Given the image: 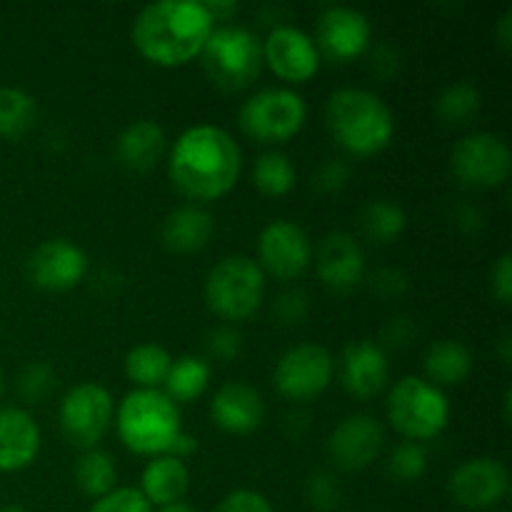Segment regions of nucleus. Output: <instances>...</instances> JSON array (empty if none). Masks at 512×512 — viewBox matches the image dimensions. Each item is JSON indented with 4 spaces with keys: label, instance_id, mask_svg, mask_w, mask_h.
<instances>
[{
    "label": "nucleus",
    "instance_id": "nucleus-45",
    "mask_svg": "<svg viewBox=\"0 0 512 512\" xmlns=\"http://www.w3.org/2000/svg\"><path fill=\"white\" fill-rule=\"evenodd\" d=\"M203 5L213 20H228L240 10L238 3H223V0H205Z\"/></svg>",
    "mask_w": 512,
    "mask_h": 512
},
{
    "label": "nucleus",
    "instance_id": "nucleus-36",
    "mask_svg": "<svg viewBox=\"0 0 512 512\" xmlns=\"http://www.w3.org/2000/svg\"><path fill=\"white\" fill-rule=\"evenodd\" d=\"M243 350V338L235 328L230 325H220L205 335V353L208 358L218 360V363H233Z\"/></svg>",
    "mask_w": 512,
    "mask_h": 512
},
{
    "label": "nucleus",
    "instance_id": "nucleus-9",
    "mask_svg": "<svg viewBox=\"0 0 512 512\" xmlns=\"http://www.w3.org/2000/svg\"><path fill=\"white\" fill-rule=\"evenodd\" d=\"M450 168L455 178L468 188H498L510 178V145L495 133H470L455 143L450 153Z\"/></svg>",
    "mask_w": 512,
    "mask_h": 512
},
{
    "label": "nucleus",
    "instance_id": "nucleus-7",
    "mask_svg": "<svg viewBox=\"0 0 512 512\" xmlns=\"http://www.w3.org/2000/svg\"><path fill=\"white\" fill-rule=\"evenodd\" d=\"M265 295V273L248 255L223 258L205 278V303L218 318H250L260 308Z\"/></svg>",
    "mask_w": 512,
    "mask_h": 512
},
{
    "label": "nucleus",
    "instance_id": "nucleus-16",
    "mask_svg": "<svg viewBox=\"0 0 512 512\" xmlns=\"http://www.w3.org/2000/svg\"><path fill=\"white\" fill-rule=\"evenodd\" d=\"M370 20L350 5H330L318 18V50L338 63L360 58L370 48Z\"/></svg>",
    "mask_w": 512,
    "mask_h": 512
},
{
    "label": "nucleus",
    "instance_id": "nucleus-50",
    "mask_svg": "<svg viewBox=\"0 0 512 512\" xmlns=\"http://www.w3.org/2000/svg\"><path fill=\"white\" fill-rule=\"evenodd\" d=\"M512 390L508 388L505 390V395H503V418H505V423H510V418H512Z\"/></svg>",
    "mask_w": 512,
    "mask_h": 512
},
{
    "label": "nucleus",
    "instance_id": "nucleus-33",
    "mask_svg": "<svg viewBox=\"0 0 512 512\" xmlns=\"http://www.w3.org/2000/svg\"><path fill=\"white\" fill-rule=\"evenodd\" d=\"M425 470H428V453L423 445L413 443V440H403L400 445H395L388 460V473L398 483H415L423 478Z\"/></svg>",
    "mask_w": 512,
    "mask_h": 512
},
{
    "label": "nucleus",
    "instance_id": "nucleus-41",
    "mask_svg": "<svg viewBox=\"0 0 512 512\" xmlns=\"http://www.w3.org/2000/svg\"><path fill=\"white\" fill-rule=\"evenodd\" d=\"M370 290L383 300L398 298V295H403L408 290V275L403 270L383 268L378 273H373V278H370Z\"/></svg>",
    "mask_w": 512,
    "mask_h": 512
},
{
    "label": "nucleus",
    "instance_id": "nucleus-17",
    "mask_svg": "<svg viewBox=\"0 0 512 512\" xmlns=\"http://www.w3.org/2000/svg\"><path fill=\"white\" fill-rule=\"evenodd\" d=\"M383 425L373 415H350L340 420L328 438V453L340 470H363L383 450Z\"/></svg>",
    "mask_w": 512,
    "mask_h": 512
},
{
    "label": "nucleus",
    "instance_id": "nucleus-28",
    "mask_svg": "<svg viewBox=\"0 0 512 512\" xmlns=\"http://www.w3.org/2000/svg\"><path fill=\"white\" fill-rule=\"evenodd\" d=\"M480 108H483V95L475 88L470 80H455V83L445 85L443 93L435 100V113L445 125L453 128H463L478 118Z\"/></svg>",
    "mask_w": 512,
    "mask_h": 512
},
{
    "label": "nucleus",
    "instance_id": "nucleus-31",
    "mask_svg": "<svg viewBox=\"0 0 512 512\" xmlns=\"http://www.w3.org/2000/svg\"><path fill=\"white\" fill-rule=\"evenodd\" d=\"M360 225H363V233L368 235L373 243L388 245L403 235L405 225H408V215L400 208L398 203H390V200H373L363 208L360 213Z\"/></svg>",
    "mask_w": 512,
    "mask_h": 512
},
{
    "label": "nucleus",
    "instance_id": "nucleus-48",
    "mask_svg": "<svg viewBox=\"0 0 512 512\" xmlns=\"http://www.w3.org/2000/svg\"><path fill=\"white\" fill-rule=\"evenodd\" d=\"M498 348H500V355H503L505 363H510V360H512V333H510V330H503Z\"/></svg>",
    "mask_w": 512,
    "mask_h": 512
},
{
    "label": "nucleus",
    "instance_id": "nucleus-38",
    "mask_svg": "<svg viewBox=\"0 0 512 512\" xmlns=\"http://www.w3.org/2000/svg\"><path fill=\"white\" fill-rule=\"evenodd\" d=\"M275 315H278L280 323L285 325L305 323L310 315V298L298 288L285 290V293H280L278 300H275Z\"/></svg>",
    "mask_w": 512,
    "mask_h": 512
},
{
    "label": "nucleus",
    "instance_id": "nucleus-27",
    "mask_svg": "<svg viewBox=\"0 0 512 512\" xmlns=\"http://www.w3.org/2000/svg\"><path fill=\"white\" fill-rule=\"evenodd\" d=\"M170 365H173V358L158 343L135 345L125 355V375L138 390H158L168 378Z\"/></svg>",
    "mask_w": 512,
    "mask_h": 512
},
{
    "label": "nucleus",
    "instance_id": "nucleus-51",
    "mask_svg": "<svg viewBox=\"0 0 512 512\" xmlns=\"http://www.w3.org/2000/svg\"><path fill=\"white\" fill-rule=\"evenodd\" d=\"M0 512H25V510L18 508V505H8V508H0Z\"/></svg>",
    "mask_w": 512,
    "mask_h": 512
},
{
    "label": "nucleus",
    "instance_id": "nucleus-42",
    "mask_svg": "<svg viewBox=\"0 0 512 512\" xmlns=\"http://www.w3.org/2000/svg\"><path fill=\"white\" fill-rule=\"evenodd\" d=\"M490 288H493L495 300H500L503 305H510L512 300V255L503 253L493 265V273H490Z\"/></svg>",
    "mask_w": 512,
    "mask_h": 512
},
{
    "label": "nucleus",
    "instance_id": "nucleus-34",
    "mask_svg": "<svg viewBox=\"0 0 512 512\" xmlns=\"http://www.w3.org/2000/svg\"><path fill=\"white\" fill-rule=\"evenodd\" d=\"M55 390V370L48 363H30L25 365L23 373L18 375V393L28 403H43Z\"/></svg>",
    "mask_w": 512,
    "mask_h": 512
},
{
    "label": "nucleus",
    "instance_id": "nucleus-3",
    "mask_svg": "<svg viewBox=\"0 0 512 512\" xmlns=\"http://www.w3.org/2000/svg\"><path fill=\"white\" fill-rule=\"evenodd\" d=\"M325 125L348 153L375 155L393 140L395 120L385 100L363 88H340L325 103Z\"/></svg>",
    "mask_w": 512,
    "mask_h": 512
},
{
    "label": "nucleus",
    "instance_id": "nucleus-5",
    "mask_svg": "<svg viewBox=\"0 0 512 512\" xmlns=\"http://www.w3.org/2000/svg\"><path fill=\"white\" fill-rule=\"evenodd\" d=\"M198 58L210 83L233 93L248 88L260 75L263 40L240 25H223L213 28Z\"/></svg>",
    "mask_w": 512,
    "mask_h": 512
},
{
    "label": "nucleus",
    "instance_id": "nucleus-23",
    "mask_svg": "<svg viewBox=\"0 0 512 512\" xmlns=\"http://www.w3.org/2000/svg\"><path fill=\"white\" fill-rule=\"evenodd\" d=\"M120 163L135 173L155 168L165 153V133L155 120H135L118 138Z\"/></svg>",
    "mask_w": 512,
    "mask_h": 512
},
{
    "label": "nucleus",
    "instance_id": "nucleus-19",
    "mask_svg": "<svg viewBox=\"0 0 512 512\" xmlns=\"http://www.w3.org/2000/svg\"><path fill=\"white\" fill-rule=\"evenodd\" d=\"M315 270L325 288L348 293L365 278V255L358 240L348 233L325 235L315 253Z\"/></svg>",
    "mask_w": 512,
    "mask_h": 512
},
{
    "label": "nucleus",
    "instance_id": "nucleus-18",
    "mask_svg": "<svg viewBox=\"0 0 512 512\" xmlns=\"http://www.w3.org/2000/svg\"><path fill=\"white\" fill-rule=\"evenodd\" d=\"M390 363L385 350L373 340H355L340 355V385L355 400H370L388 385Z\"/></svg>",
    "mask_w": 512,
    "mask_h": 512
},
{
    "label": "nucleus",
    "instance_id": "nucleus-52",
    "mask_svg": "<svg viewBox=\"0 0 512 512\" xmlns=\"http://www.w3.org/2000/svg\"><path fill=\"white\" fill-rule=\"evenodd\" d=\"M3 390H5L3 388V378H0V398H3Z\"/></svg>",
    "mask_w": 512,
    "mask_h": 512
},
{
    "label": "nucleus",
    "instance_id": "nucleus-13",
    "mask_svg": "<svg viewBox=\"0 0 512 512\" xmlns=\"http://www.w3.org/2000/svg\"><path fill=\"white\" fill-rule=\"evenodd\" d=\"M448 493L460 508L490 510L510 493V473L500 460L473 458L460 463L448 480Z\"/></svg>",
    "mask_w": 512,
    "mask_h": 512
},
{
    "label": "nucleus",
    "instance_id": "nucleus-10",
    "mask_svg": "<svg viewBox=\"0 0 512 512\" xmlns=\"http://www.w3.org/2000/svg\"><path fill=\"white\" fill-rule=\"evenodd\" d=\"M113 398L98 383H80L60 403V428L73 445L93 450L113 425Z\"/></svg>",
    "mask_w": 512,
    "mask_h": 512
},
{
    "label": "nucleus",
    "instance_id": "nucleus-40",
    "mask_svg": "<svg viewBox=\"0 0 512 512\" xmlns=\"http://www.w3.org/2000/svg\"><path fill=\"white\" fill-rule=\"evenodd\" d=\"M215 512H275L268 498L255 490H235V493L225 495Z\"/></svg>",
    "mask_w": 512,
    "mask_h": 512
},
{
    "label": "nucleus",
    "instance_id": "nucleus-43",
    "mask_svg": "<svg viewBox=\"0 0 512 512\" xmlns=\"http://www.w3.org/2000/svg\"><path fill=\"white\" fill-rule=\"evenodd\" d=\"M415 338V325L408 318L390 320L383 328V343L388 348H405Z\"/></svg>",
    "mask_w": 512,
    "mask_h": 512
},
{
    "label": "nucleus",
    "instance_id": "nucleus-44",
    "mask_svg": "<svg viewBox=\"0 0 512 512\" xmlns=\"http://www.w3.org/2000/svg\"><path fill=\"white\" fill-rule=\"evenodd\" d=\"M195 450H198V440H195V435L180 433L178 438L173 440V445H170V450L165 455H170V458L183 460V458H190V455H193Z\"/></svg>",
    "mask_w": 512,
    "mask_h": 512
},
{
    "label": "nucleus",
    "instance_id": "nucleus-30",
    "mask_svg": "<svg viewBox=\"0 0 512 512\" xmlns=\"http://www.w3.org/2000/svg\"><path fill=\"white\" fill-rule=\"evenodd\" d=\"M38 118L33 95L20 88H0V138L18 140L28 133Z\"/></svg>",
    "mask_w": 512,
    "mask_h": 512
},
{
    "label": "nucleus",
    "instance_id": "nucleus-29",
    "mask_svg": "<svg viewBox=\"0 0 512 512\" xmlns=\"http://www.w3.org/2000/svg\"><path fill=\"white\" fill-rule=\"evenodd\" d=\"M75 483H78L80 493L88 495V498L100 500L103 495L113 493L115 480H118V468H115V460L110 458L105 450H85L83 455L75 463Z\"/></svg>",
    "mask_w": 512,
    "mask_h": 512
},
{
    "label": "nucleus",
    "instance_id": "nucleus-14",
    "mask_svg": "<svg viewBox=\"0 0 512 512\" xmlns=\"http://www.w3.org/2000/svg\"><path fill=\"white\" fill-rule=\"evenodd\" d=\"M263 63L285 83H308L320 70V50L305 30L278 25L263 40Z\"/></svg>",
    "mask_w": 512,
    "mask_h": 512
},
{
    "label": "nucleus",
    "instance_id": "nucleus-20",
    "mask_svg": "<svg viewBox=\"0 0 512 512\" xmlns=\"http://www.w3.org/2000/svg\"><path fill=\"white\" fill-rule=\"evenodd\" d=\"M210 418L230 435H248L263 425L265 403L255 388L245 383H225L210 403Z\"/></svg>",
    "mask_w": 512,
    "mask_h": 512
},
{
    "label": "nucleus",
    "instance_id": "nucleus-35",
    "mask_svg": "<svg viewBox=\"0 0 512 512\" xmlns=\"http://www.w3.org/2000/svg\"><path fill=\"white\" fill-rule=\"evenodd\" d=\"M340 495H343V490H340L338 478L333 473H325V470L313 473L308 478V483H305V498L320 512H330L338 508Z\"/></svg>",
    "mask_w": 512,
    "mask_h": 512
},
{
    "label": "nucleus",
    "instance_id": "nucleus-25",
    "mask_svg": "<svg viewBox=\"0 0 512 512\" xmlns=\"http://www.w3.org/2000/svg\"><path fill=\"white\" fill-rule=\"evenodd\" d=\"M423 368L428 375V383H433L435 388L460 385L473 373V353L460 340H438L425 350Z\"/></svg>",
    "mask_w": 512,
    "mask_h": 512
},
{
    "label": "nucleus",
    "instance_id": "nucleus-47",
    "mask_svg": "<svg viewBox=\"0 0 512 512\" xmlns=\"http://www.w3.org/2000/svg\"><path fill=\"white\" fill-rule=\"evenodd\" d=\"M498 40L505 50L512 48V10L508 8L498 20Z\"/></svg>",
    "mask_w": 512,
    "mask_h": 512
},
{
    "label": "nucleus",
    "instance_id": "nucleus-37",
    "mask_svg": "<svg viewBox=\"0 0 512 512\" xmlns=\"http://www.w3.org/2000/svg\"><path fill=\"white\" fill-rule=\"evenodd\" d=\"M88 512H153L138 488H115L113 493L93 500Z\"/></svg>",
    "mask_w": 512,
    "mask_h": 512
},
{
    "label": "nucleus",
    "instance_id": "nucleus-39",
    "mask_svg": "<svg viewBox=\"0 0 512 512\" xmlns=\"http://www.w3.org/2000/svg\"><path fill=\"white\" fill-rule=\"evenodd\" d=\"M350 180V165L343 158H330L325 163H320V168L315 170L313 185L320 193H338L348 185Z\"/></svg>",
    "mask_w": 512,
    "mask_h": 512
},
{
    "label": "nucleus",
    "instance_id": "nucleus-15",
    "mask_svg": "<svg viewBox=\"0 0 512 512\" xmlns=\"http://www.w3.org/2000/svg\"><path fill=\"white\" fill-rule=\"evenodd\" d=\"M85 273H88V255L73 240H45L28 258L30 283L50 293L75 288L85 278Z\"/></svg>",
    "mask_w": 512,
    "mask_h": 512
},
{
    "label": "nucleus",
    "instance_id": "nucleus-6",
    "mask_svg": "<svg viewBox=\"0 0 512 512\" xmlns=\"http://www.w3.org/2000/svg\"><path fill=\"white\" fill-rule=\"evenodd\" d=\"M388 420L405 440L423 443L448 428L450 403L440 388L425 378H400L388 395Z\"/></svg>",
    "mask_w": 512,
    "mask_h": 512
},
{
    "label": "nucleus",
    "instance_id": "nucleus-32",
    "mask_svg": "<svg viewBox=\"0 0 512 512\" xmlns=\"http://www.w3.org/2000/svg\"><path fill=\"white\" fill-rule=\"evenodd\" d=\"M253 180L260 193L270 195V198H283L295 188V168L288 155L270 150L255 160Z\"/></svg>",
    "mask_w": 512,
    "mask_h": 512
},
{
    "label": "nucleus",
    "instance_id": "nucleus-46",
    "mask_svg": "<svg viewBox=\"0 0 512 512\" xmlns=\"http://www.w3.org/2000/svg\"><path fill=\"white\" fill-rule=\"evenodd\" d=\"M455 218H458L460 228H465V230H468V233H470V230H473V233H475V230H478L480 225H483V215L478 213V208H470V205L460 208Z\"/></svg>",
    "mask_w": 512,
    "mask_h": 512
},
{
    "label": "nucleus",
    "instance_id": "nucleus-22",
    "mask_svg": "<svg viewBox=\"0 0 512 512\" xmlns=\"http://www.w3.org/2000/svg\"><path fill=\"white\" fill-rule=\"evenodd\" d=\"M190 488V473L183 460L170 458V455H158L150 460L140 475V493L148 500L150 508H165L183 500Z\"/></svg>",
    "mask_w": 512,
    "mask_h": 512
},
{
    "label": "nucleus",
    "instance_id": "nucleus-8",
    "mask_svg": "<svg viewBox=\"0 0 512 512\" xmlns=\"http://www.w3.org/2000/svg\"><path fill=\"white\" fill-rule=\"evenodd\" d=\"M240 128L260 143H285L295 138L308 118L305 100L290 88H265L240 108Z\"/></svg>",
    "mask_w": 512,
    "mask_h": 512
},
{
    "label": "nucleus",
    "instance_id": "nucleus-4",
    "mask_svg": "<svg viewBox=\"0 0 512 512\" xmlns=\"http://www.w3.org/2000/svg\"><path fill=\"white\" fill-rule=\"evenodd\" d=\"M120 443L135 455L158 458L183 433L180 408L163 390H130L115 413Z\"/></svg>",
    "mask_w": 512,
    "mask_h": 512
},
{
    "label": "nucleus",
    "instance_id": "nucleus-11",
    "mask_svg": "<svg viewBox=\"0 0 512 512\" xmlns=\"http://www.w3.org/2000/svg\"><path fill=\"white\" fill-rule=\"evenodd\" d=\"M275 388L293 403L318 398L333 380V358L318 343H300L285 350L275 365Z\"/></svg>",
    "mask_w": 512,
    "mask_h": 512
},
{
    "label": "nucleus",
    "instance_id": "nucleus-24",
    "mask_svg": "<svg viewBox=\"0 0 512 512\" xmlns=\"http://www.w3.org/2000/svg\"><path fill=\"white\" fill-rule=\"evenodd\" d=\"M215 223L208 210L198 205H183L175 208L163 223V243L173 253H198L208 245Z\"/></svg>",
    "mask_w": 512,
    "mask_h": 512
},
{
    "label": "nucleus",
    "instance_id": "nucleus-12",
    "mask_svg": "<svg viewBox=\"0 0 512 512\" xmlns=\"http://www.w3.org/2000/svg\"><path fill=\"white\" fill-rule=\"evenodd\" d=\"M260 270L278 280H293L308 270L313 245L308 233L293 220H273L258 238Z\"/></svg>",
    "mask_w": 512,
    "mask_h": 512
},
{
    "label": "nucleus",
    "instance_id": "nucleus-1",
    "mask_svg": "<svg viewBox=\"0 0 512 512\" xmlns=\"http://www.w3.org/2000/svg\"><path fill=\"white\" fill-rule=\"evenodd\" d=\"M243 168L240 148L228 130L200 123L183 130L168 158L175 188L193 200H218L235 188Z\"/></svg>",
    "mask_w": 512,
    "mask_h": 512
},
{
    "label": "nucleus",
    "instance_id": "nucleus-2",
    "mask_svg": "<svg viewBox=\"0 0 512 512\" xmlns=\"http://www.w3.org/2000/svg\"><path fill=\"white\" fill-rule=\"evenodd\" d=\"M213 28L203 0H158L133 20V43L150 63L180 68L198 58Z\"/></svg>",
    "mask_w": 512,
    "mask_h": 512
},
{
    "label": "nucleus",
    "instance_id": "nucleus-49",
    "mask_svg": "<svg viewBox=\"0 0 512 512\" xmlns=\"http://www.w3.org/2000/svg\"><path fill=\"white\" fill-rule=\"evenodd\" d=\"M158 512H198L193 508V505H188V503H183V500H180V503H173V505H165V508H158Z\"/></svg>",
    "mask_w": 512,
    "mask_h": 512
},
{
    "label": "nucleus",
    "instance_id": "nucleus-26",
    "mask_svg": "<svg viewBox=\"0 0 512 512\" xmlns=\"http://www.w3.org/2000/svg\"><path fill=\"white\" fill-rule=\"evenodd\" d=\"M165 395L178 403H195L203 398L205 390L210 385V365L208 360L195 358V355H183V358L173 360L165 378Z\"/></svg>",
    "mask_w": 512,
    "mask_h": 512
},
{
    "label": "nucleus",
    "instance_id": "nucleus-21",
    "mask_svg": "<svg viewBox=\"0 0 512 512\" xmlns=\"http://www.w3.org/2000/svg\"><path fill=\"white\" fill-rule=\"evenodd\" d=\"M40 453V428L23 408H0V473L30 468Z\"/></svg>",
    "mask_w": 512,
    "mask_h": 512
}]
</instances>
